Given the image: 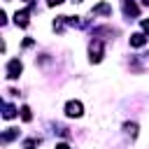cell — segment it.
<instances>
[{"label": "cell", "instance_id": "obj_14", "mask_svg": "<svg viewBox=\"0 0 149 149\" xmlns=\"http://www.w3.org/2000/svg\"><path fill=\"white\" fill-rule=\"evenodd\" d=\"M74 2H81V0H74Z\"/></svg>", "mask_w": 149, "mask_h": 149}, {"label": "cell", "instance_id": "obj_8", "mask_svg": "<svg viewBox=\"0 0 149 149\" xmlns=\"http://www.w3.org/2000/svg\"><path fill=\"white\" fill-rule=\"evenodd\" d=\"M21 119H23V121H30V119H33L30 107H21Z\"/></svg>", "mask_w": 149, "mask_h": 149}, {"label": "cell", "instance_id": "obj_1", "mask_svg": "<svg viewBox=\"0 0 149 149\" xmlns=\"http://www.w3.org/2000/svg\"><path fill=\"white\" fill-rule=\"evenodd\" d=\"M21 70H23V65H21L19 58H12V61L7 63V77H9V79H16V77L21 74Z\"/></svg>", "mask_w": 149, "mask_h": 149}, {"label": "cell", "instance_id": "obj_13", "mask_svg": "<svg viewBox=\"0 0 149 149\" xmlns=\"http://www.w3.org/2000/svg\"><path fill=\"white\" fill-rule=\"evenodd\" d=\"M142 2H144V5H149V0H142Z\"/></svg>", "mask_w": 149, "mask_h": 149}, {"label": "cell", "instance_id": "obj_7", "mask_svg": "<svg viewBox=\"0 0 149 149\" xmlns=\"http://www.w3.org/2000/svg\"><path fill=\"white\" fill-rule=\"evenodd\" d=\"M14 114H16V109H14L12 105H5V112H2V116H5V119H12Z\"/></svg>", "mask_w": 149, "mask_h": 149}, {"label": "cell", "instance_id": "obj_11", "mask_svg": "<svg viewBox=\"0 0 149 149\" xmlns=\"http://www.w3.org/2000/svg\"><path fill=\"white\" fill-rule=\"evenodd\" d=\"M142 28H144V30L149 33V21H142Z\"/></svg>", "mask_w": 149, "mask_h": 149}, {"label": "cell", "instance_id": "obj_3", "mask_svg": "<svg viewBox=\"0 0 149 149\" xmlns=\"http://www.w3.org/2000/svg\"><path fill=\"white\" fill-rule=\"evenodd\" d=\"M102 58V44L100 42H95V44H91V61L93 63H98Z\"/></svg>", "mask_w": 149, "mask_h": 149}, {"label": "cell", "instance_id": "obj_5", "mask_svg": "<svg viewBox=\"0 0 149 149\" xmlns=\"http://www.w3.org/2000/svg\"><path fill=\"white\" fill-rule=\"evenodd\" d=\"M142 44H147V35H142V33L130 35V47H142Z\"/></svg>", "mask_w": 149, "mask_h": 149}, {"label": "cell", "instance_id": "obj_4", "mask_svg": "<svg viewBox=\"0 0 149 149\" xmlns=\"http://www.w3.org/2000/svg\"><path fill=\"white\" fill-rule=\"evenodd\" d=\"M14 21H16V26L26 28V26H28V9H23V12H16V14H14Z\"/></svg>", "mask_w": 149, "mask_h": 149}, {"label": "cell", "instance_id": "obj_2", "mask_svg": "<svg viewBox=\"0 0 149 149\" xmlns=\"http://www.w3.org/2000/svg\"><path fill=\"white\" fill-rule=\"evenodd\" d=\"M65 114L68 116H81V102L79 100H70L65 105Z\"/></svg>", "mask_w": 149, "mask_h": 149}, {"label": "cell", "instance_id": "obj_12", "mask_svg": "<svg viewBox=\"0 0 149 149\" xmlns=\"http://www.w3.org/2000/svg\"><path fill=\"white\" fill-rule=\"evenodd\" d=\"M56 149H70V147H68V144H63V142H61V144H56Z\"/></svg>", "mask_w": 149, "mask_h": 149}, {"label": "cell", "instance_id": "obj_9", "mask_svg": "<svg viewBox=\"0 0 149 149\" xmlns=\"http://www.w3.org/2000/svg\"><path fill=\"white\" fill-rule=\"evenodd\" d=\"M126 128H128V133H130V135H135V133H137V126H135V123H126Z\"/></svg>", "mask_w": 149, "mask_h": 149}, {"label": "cell", "instance_id": "obj_6", "mask_svg": "<svg viewBox=\"0 0 149 149\" xmlns=\"http://www.w3.org/2000/svg\"><path fill=\"white\" fill-rule=\"evenodd\" d=\"M123 12L135 16V14H137V5H135V2H130V0H123Z\"/></svg>", "mask_w": 149, "mask_h": 149}, {"label": "cell", "instance_id": "obj_10", "mask_svg": "<svg viewBox=\"0 0 149 149\" xmlns=\"http://www.w3.org/2000/svg\"><path fill=\"white\" fill-rule=\"evenodd\" d=\"M47 2H49V5H51V7H54V5H61V2H63V0H47Z\"/></svg>", "mask_w": 149, "mask_h": 149}]
</instances>
